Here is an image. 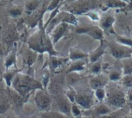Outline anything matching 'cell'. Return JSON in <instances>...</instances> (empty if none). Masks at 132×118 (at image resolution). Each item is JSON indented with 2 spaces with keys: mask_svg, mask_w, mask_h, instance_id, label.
<instances>
[{
  "mask_svg": "<svg viewBox=\"0 0 132 118\" xmlns=\"http://www.w3.org/2000/svg\"><path fill=\"white\" fill-rule=\"evenodd\" d=\"M17 60V55H16V49H12L6 56L4 60V67L6 70L11 69L12 67H15Z\"/></svg>",
  "mask_w": 132,
  "mask_h": 118,
  "instance_id": "cell-16",
  "label": "cell"
},
{
  "mask_svg": "<svg viewBox=\"0 0 132 118\" xmlns=\"http://www.w3.org/2000/svg\"><path fill=\"white\" fill-rule=\"evenodd\" d=\"M103 5H105L106 7L110 9L117 8H124L127 6V3H123L121 0H100Z\"/></svg>",
  "mask_w": 132,
  "mask_h": 118,
  "instance_id": "cell-21",
  "label": "cell"
},
{
  "mask_svg": "<svg viewBox=\"0 0 132 118\" xmlns=\"http://www.w3.org/2000/svg\"><path fill=\"white\" fill-rule=\"evenodd\" d=\"M86 66V62L85 60H76V61H72L69 68L66 71L67 74H72V73H76V72H80L85 70Z\"/></svg>",
  "mask_w": 132,
  "mask_h": 118,
  "instance_id": "cell-18",
  "label": "cell"
},
{
  "mask_svg": "<svg viewBox=\"0 0 132 118\" xmlns=\"http://www.w3.org/2000/svg\"><path fill=\"white\" fill-rule=\"evenodd\" d=\"M115 23V18L112 13L109 12H105L100 15V19L99 20V27L102 29L103 33L107 34H115L113 25Z\"/></svg>",
  "mask_w": 132,
  "mask_h": 118,
  "instance_id": "cell-9",
  "label": "cell"
},
{
  "mask_svg": "<svg viewBox=\"0 0 132 118\" xmlns=\"http://www.w3.org/2000/svg\"><path fill=\"white\" fill-rule=\"evenodd\" d=\"M71 114H72L74 116L76 117H79L82 116V110L81 108L76 103H72V107H71Z\"/></svg>",
  "mask_w": 132,
  "mask_h": 118,
  "instance_id": "cell-34",
  "label": "cell"
},
{
  "mask_svg": "<svg viewBox=\"0 0 132 118\" xmlns=\"http://www.w3.org/2000/svg\"><path fill=\"white\" fill-rule=\"evenodd\" d=\"M94 95L95 97L100 102L103 101L106 99V92L105 88H98L96 90L94 91Z\"/></svg>",
  "mask_w": 132,
  "mask_h": 118,
  "instance_id": "cell-29",
  "label": "cell"
},
{
  "mask_svg": "<svg viewBox=\"0 0 132 118\" xmlns=\"http://www.w3.org/2000/svg\"><path fill=\"white\" fill-rule=\"evenodd\" d=\"M127 99L128 101L132 102V88H129L128 92H127Z\"/></svg>",
  "mask_w": 132,
  "mask_h": 118,
  "instance_id": "cell-39",
  "label": "cell"
},
{
  "mask_svg": "<svg viewBox=\"0 0 132 118\" xmlns=\"http://www.w3.org/2000/svg\"><path fill=\"white\" fill-rule=\"evenodd\" d=\"M120 118H121V117H120Z\"/></svg>",
  "mask_w": 132,
  "mask_h": 118,
  "instance_id": "cell-45",
  "label": "cell"
},
{
  "mask_svg": "<svg viewBox=\"0 0 132 118\" xmlns=\"http://www.w3.org/2000/svg\"><path fill=\"white\" fill-rule=\"evenodd\" d=\"M37 53L31 50L30 48H27V50L25 51L24 55H23V62L26 66L30 67L37 60Z\"/></svg>",
  "mask_w": 132,
  "mask_h": 118,
  "instance_id": "cell-19",
  "label": "cell"
},
{
  "mask_svg": "<svg viewBox=\"0 0 132 118\" xmlns=\"http://www.w3.org/2000/svg\"><path fill=\"white\" fill-rule=\"evenodd\" d=\"M107 47H108L107 43L104 40L100 41L98 47L89 54L88 60H89V63L93 64V63H95L96 61H99V60L101 58V56L104 55Z\"/></svg>",
  "mask_w": 132,
  "mask_h": 118,
  "instance_id": "cell-13",
  "label": "cell"
},
{
  "mask_svg": "<svg viewBox=\"0 0 132 118\" xmlns=\"http://www.w3.org/2000/svg\"><path fill=\"white\" fill-rule=\"evenodd\" d=\"M62 4L61 0H51V3L48 4L47 9H46V12H52L53 10H54L55 9H57L58 6H60Z\"/></svg>",
  "mask_w": 132,
  "mask_h": 118,
  "instance_id": "cell-31",
  "label": "cell"
},
{
  "mask_svg": "<svg viewBox=\"0 0 132 118\" xmlns=\"http://www.w3.org/2000/svg\"><path fill=\"white\" fill-rule=\"evenodd\" d=\"M69 29V24H66V23L58 24L53 28V30L50 32L51 33L50 37H51V39L54 45L55 44H57L65 35V34L67 33Z\"/></svg>",
  "mask_w": 132,
  "mask_h": 118,
  "instance_id": "cell-10",
  "label": "cell"
},
{
  "mask_svg": "<svg viewBox=\"0 0 132 118\" xmlns=\"http://www.w3.org/2000/svg\"><path fill=\"white\" fill-rule=\"evenodd\" d=\"M116 41L119 44L123 45L132 48V38H130L129 37L117 35L116 37Z\"/></svg>",
  "mask_w": 132,
  "mask_h": 118,
  "instance_id": "cell-26",
  "label": "cell"
},
{
  "mask_svg": "<svg viewBox=\"0 0 132 118\" xmlns=\"http://www.w3.org/2000/svg\"><path fill=\"white\" fill-rule=\"evenodd\" d=\"M69 60V57H63L62 55H51L49 56V67L54 71L60 68Z\"/></svg>",
  "mask_w": 132,
  "mask_h": 118,
  "instance_id": "cell-14",
  "label": "cell"
},
{
  "mask_svg": "<svg viewBox=\"0 0 132 118\" xmlns=\"http://www.w3.org/2000/svg\"><path fill=\"white\" fill-rule=\"evenodd\" d=\"M11 87L23 99L27 98L31 92L44 88L43 85L40 81H37L29 74L22 73H18L16 75Z\"/></svg>",
  "mask_w": 132,
  "mask_h": 118,
  "instance_id": "cell-2",
  "label": "cell"
},
{
  "mask_svg": "<svg viewBox=\"0 0 132 118\" xmlns=\"http://www.w3.org/2000/svg\"><path fill=\"white\" fill-rule=\"evenodd\" d=\"M78 118H94V117L89 116H79V117H78Z\"/></svg>",
  "mask_w": 132,
  "mask_h": 118,
  "instance_id": "cell-41",
  "label": "cell"
},
{
  "mask_svg": "<svg viewBox=\"0 0 132 118\" xmlns=\"http://www.w3.org/2000/svg\"><path fill=\"white\" fill-rule=\"evenodd\" d=\"M105 100L106 102V105H108L110 108L117 109L123 107L126 103L127 96L120 89L114 88L110 90L109 92H106Z\"/></svg>",
  "mask_w": 132,
  "mask_h": 118,
  "instance_id": "cell-5",
  "label": "cell"
},
{
  "mask_svg": "<svg viewBox=\"0 0 132 118\" xmlns=\"http://www.w3.org/2000/svg\"><path fill=\"white\" fill-rule=\"evenodd\" d=\"M123 74H122V71H118L117 69L115 70H112L110 71L109 75H108V80L111 81H118L121 79Z\"/></svg>",
  "mask_w": 132,
  "mask_h": 118,
  "instance_id": "cell-27",
  "label": "cell"
},
{
  "mask_svg": "<svg viewBox=\"0 0 132 118\" xmlns=\"http://www.w3.org/2000/svg\"><path fill=\"white\" fill-rule=\"evenodd\" d=\"M27 45L29 48L37 54L47 52L49 56L61 55V53L54 49L51 37L46 32V29L44 27L42 19L38 22V29L29 37L27 40Z\"/></svg>",
  "mask_w": 132,
  "mask_h": 118,
  "instance_id": "cell-1",
  "label": "cell"
},
{
  "mask_svg": "<svg viewBox=\"0 0 132 118\" xmlns=\"http://www.w3.org/2000/svg\"><path fill=\"white\" fill-rule=\"evenodd\" d=\"M76 33L86 34L91 37L92 38L100 41L104 40V33L99 26L90 25V24L80 25L77 27Z\"/></svg>",
  "mask_w": 132,
  "mask_h": 118,
  "instance_id": "cell-8",
  "label": "cell"
},
{
  "mask_svg": "<svg viewBox=\"0 0 132 118\" xmlns=\"http://www.w3.org/2000/svg\"><path fill=\"white\" fill-rule=\"evenodd\" d=\"M107 82H108V81L104 76L96 74L90 78L89 86L93 91H95L98 88H105V86L107 85Z\"/></svg>",
  "mask_w": 132,
  "mask_h": 118,
  "instance_id": "cell-15",
  "label": "cell"
},
{
  "mask_svg": "<svg viewBox=\"0 0 132 118\" xmlns=\"http://www.w3.org/2000/svg\"><path fill=\"white\" fill-rule=\"evenodd\" d=\"M77 95V92L72 88H70L65 93V96L68 98V99L72 102V103H75V99H76V96Z\"/></svg>",
  "mask_w": 132,
  "mask_h": 118,
  "instance_id": "cell-35",
  "label": "cell"
},
{
  "mask_svg": "<svg viewBox=\"0 0 132 118\" xmlns=\"http://www.w3.org/2000/svg\"><path fill=\"white\" fill-rule=\"evenodd\" d=\"M121 1H123V3H129L130 0H121Z\"/></svg>",
  "mask_w": 132,
  "mask_h": 118,
  "instance_id": "cell-43",
  "label": "cell"
},
{
  "mask_svg": "<svg viewBox=\"0 0 132 118\" xmlns=\"http://www.w3.org/2000/svg\"><path fill=\"white\" fill-rule=\"evenodd\" d=\"M111 55L117 60H123L132 57V48L115 42L107 43Z\"/></svg>",
  "mask_w": 132,
  "mask_h": 118,
  "instance_id": "cell-7",
  "label": "cell"
},
{
  "mask_svg": "<svg viewBox=\"0 0 132 118\" xmlns=\"http://www.w3.org/2000/svg\"><path fill=\"white\" fill-rule=\"evenodd\" d=\"M102 70V64L99 61H96L95 63H93L91 64V66H90V68H89V71L90 72L94 74V75H96V74H99L100 73Z\"/></svg>",
  "mask_w": 132,
  "mask_h": 118,
  "instance_id": "cell-30",
  "label": "cell"
},
{
  "mask_svg": "<svg viewBox=\"0 0 132 118\" xmlns=\"http://www.w3.org/2000/svg\"><path fill=\"white\" fill-rule=\"evenodd\" d=\"M96 118H120V114L117 112H114V113L112 112V113H110L109 114H106V115L96 116Z\"/></svg>",
  "mask_w": 132,
  "mask_h": 118,
  "instance_id": "cell-37",
  "label": "cell"
},
{
  "mask_svg": "<svg viewBox=\"0 0 132 118\" xmlns=\"http://www.w3.org/2000/svg\"><path fill=\"white\" fill-rule=\"evenodd\" d=\"M83 16L88 17L89 19H91V20H93V21H99L100 19V13H98L97 10H92V11H89V12H88L87 13L84 14Z\"/></svg>",
  "mask_w": 132,
  "mask_h": 118,
  "instance_id": "cell-33",
  "label": "cell"
},
{
  "mask_svg": "<svg viewBox=\"0 0 132 118\" xmlns=\"http://www.w3.org/2000/svg\"><path fill=\"white\" fill-rule=\"evenodd\" d=\"M103 3L100 0H76V1L66 3L63 9L70 13L76 15H84L92 10L101 9Z\"/></svg>",
  "mask_w": 132,
  "mask_h": 118,
  "instance_id": "cell-3",
  "label": "cell"
},
{
  "mask_svg": "<svg viewBox=\"0 0 132 118\" xmlns=\"http://www.w3.org/2000/svg\"><path fill=\"white\" fill-rule=\"evenodd\" d=\"M29 118H37L36 116H30V117H29Z\"/></svg>",
  "mask_w": 132,
  "mask_h": 118,
  "instance_id": "cell-44",
  "label": "cell"
},
{
  "mask_svg": "<svg viewBox=\"0 0 132 118\" xmlns=\"http://www.w3.org/2000/svg\"><path fill=\"white\" fill-rule=\"evenodd\" d=\"M10 103L6 102H0V114H4L10 108Z\"/></svg>",
  "mask_w": 132,
  "mask_h": 118,
  "instance_id": "cell-36",
  "label": "cell"
},
{
  "mask_svg": "<svg viewBox=\"0 0 132 118\" xmlns=\"http://www.w3.org/2000/svg\"><path fill=\"white\" fill-rule=\"evenodd\" d=\"M89 54L82 52V50L76 48H72L69 50V59L71 61H76L80 60H85V59L88 58Z\"/></svg>",
  "mask_w": 132,
  "mask_h": 118,
  "instance_id": "cell-17",
  "label": "cell"
},
{
  "mask_svg": "<svg viewBox=\"0 0 132 118\" xmlns=\"http://www.w3.org/2000/svg\"><path fill=\"white\" fill-rule=\"evenodd\" d=\"M121 67H122V74L123 75L132 74V60H131V58L121 60Z\"/></svg>",
  "mask_w": 132,
  "mask_h": 118,
  "instance_id": "cell-23",
  "label": "cell"
},
{
  "mask_svg": "<svg viewBox=\"0 0 132 118\" xmlns=\"http://www.w3.org/2000/svg\"><path fill=\"white\" fill-rule=\"evenodd\" d=\"M122 85L126 88H132V74L128 75H123L121 78Z\"/></svg>",
  "mask_w": 132,
  "mask_h": 118,
  "instance_id": "cell-28",
  "label": "cell"
},
{
  "mask_svg": "<svg viewBox=\"0 0 132 118\" xmlns=\"http://www.w3.org/2000/svg\"><path fill=\"white\" fill-rule=\"evenodd\" d=\"M38 5H39V2L37 1V0H30V1L27 2V3L25 4L24 10L27 13H31L32 12L36 10Z\"/></svg>",
  "mask_w": 132,
  "mask_h": 118,
  "instance_id": "cell-25",
  "label": "cell"
},
{
  "mask_svg": "<svg viewBox=\"0 0 132 118\" xmlns=\"http://www.w3.org/2000/svg\"><path fill=\"white\" fill-rule=\"evenodd\" d=\"M61 23H66L69 25L71 24V25L78 26L79 21L74 14L70 13H69L67 11H64V10L59 11L57 13V15L48 24L47 27H46V32L47 34H50V32L53 30V28L56 25H57L58 24H61Z\"/></svg>",
  "mask_w": 132,
  "mask_h": 118,
  "instance_id": "cell-4",
  "label": "cell"
},
{
  "mask_svg": "<svg viewBox=\"0 0 132 118\" xmlns=\"http://www.w3.org/2000/svg\"><path fill=\"white\" fill-rule=\"evenodd\" d=\"M72 102L65 96V95H57L55 99V105L57 111L64 114L65 116L71 115V107Z\"/></svg>",
  "mask_w": 132,
  "mask_h": 118,
  "instance_id": "cell-11",
  "label": "cell"
},
{
  "mask_svg": "<svg viewBox=\"0 0 132 118\" xmlns=\"http://www.w3.org/2000/svg\"><path fill=\"white\" fill-rule=\"evenodd\" d=\"M74 1H76V0H64V3H72V2H74Z\"/></svg>",
  "mask_w": 132,
  "mask_h": 118,
  "instance_id": "cell-42",
  "label": "cell"
},
{
  "mask_svg": "<svg viewBox=\"0 0 132 118\" xmlns=\"http://www.w3.org/2000/svg\"><path fill=\"white\" fill-rule=\"evenodd\" d=\"M93 113H94V114L96 115V116L109 114V113H112V109L106 104H100V105H98L97 106H96L94 108Z\"/></svg>",
  "mask_w": 132,
  "mask_h": 118,
  "instance_id": "cell-22",
  "label": "cell"
},
{
  "mask_svg": "<svg viewBox=\"0 0 132 118\" xmlns=\"http://www.w3.org/2000/svg\"><path fill=\"white\" fill-rule=\"evenodd\" d=\"M5 118H18V117L14 116V115H13V114H8Z\"/></svg>",
  "mask_w": 132,
  "mask_h": 118,
  "instance_id": "cell-40",
  "label": "cell"
},
{
  "mask_svg": "<svg viewBox=\"0 0 132 118\" xmlns=\"http://www.w3.org/2000/svg\"><path fill=\"white\" fill-rule=\"evenodd\" d=\"M40 118H68L67 116L58 111H47L40 113Z\"/></svg>",
  "mask_w": 132,
  "mask_h": 118,
  "instance_id": "cell-24",
  "label": "cell"
},
{
  "mask_svg": "<svg viewBox=\"0 0 132 118\" xmlns=\"http://www.w3.org/2000/svg\"><path fill=\"white\" fill-rule=\"evenodd\" d=\"M49 80H50V77H49L48 74H45L43 75V82H41V83H42L43 87H44V89L47 87V84L49 82Z\"/></svg>",
  "mask_w": 132,
  "mask_h": 118,
  "instance_id": "cell-38",
  "label": "cell"
},
{
  "mask_svg": "<svg viewBox=\"0 0 132 118\" xmlns=\"http://www.w3.org/2000/svg\"><path fill=\"white\" fill-rule=\"evenodd\" d=\"M22 13H23V10L20 6H14L9 10L10 16L11 17H13V18H16V17L21 16Z\"/></svg>",
  "mask_w": 132,
  "mask_h": 118,
  "instance_id": "cell-32",
  "label": "cell"
},
{
  "mask_svg": "<svg viewBox=\"0 0 132 118\" xmlns=\"http://www.w3.org/2000/svg\"><path fill=\"white\" fill-rule=\"evenodd\" d=\"M18 73H19V71L16 68H11L9 70H6V72L3 74V78H4L8 88L11 87L12 82Z\"/></svg>",
  "mask_w": 132,
  "mask_h": 118,
  "instance_id": "cell-20",
  "label": "cell"
},
{
  "mask_svg": "<svg viewBox=\"0 0 132 118\" xmlns=\"http://www.w3.org/2000/svg\"><path fill=\"white\" fill-rule=\"evenodd\" d=\"M75 103L83 109H89L93 106V98L86 93H77Z\"/></svg>",
  "mask_w": 132,
  "mask_h": 118,
  "instance_id": "cell-12",
  "label": "cell"
},
{
  "mask_svg": "<svg viewBox=\"0 0 132 118\" xmlns=\"http://www.w3.org/2000/svg\"><path fill=\"white\" fill-rule=\"evenodd\" d=\"M34 102L37 108L42 112H47L51 108V98L45 89H37L34 92Z\"/></svg>",
  "mask_w": 132,
  "mask_h": 118,
  "instance_id": "cell-6",
  "label": "cell"
}]
</instances>
